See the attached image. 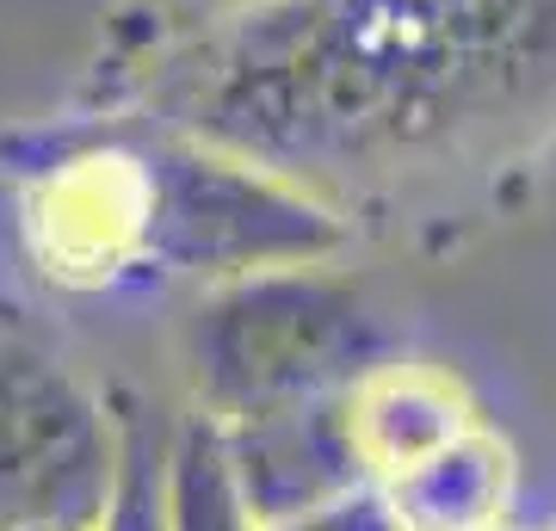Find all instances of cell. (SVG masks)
<instances>
[{
	"mask_svg": "<svg viewBox=\"0 0 556 531\" xmlns=\"http://www.w3.org/2000/svg\"><path fill=\"white\" fill-rule=\"evenodd\" d=\"M211 427H217L229 494H236V507L248 513L254 531L291 526L303 513L371 482L365 457L353 445L346 390L309 395V402H291V408L241 414V420H211Z\"/></svg>",
	"mask_w": 556,
	"mask_h": 531,
	"instance_id": "5",
	"label": "cell"
},
{
	"mask_svg": "<svg viewBox=\"0 0 556 531\" xmlns=\"http://www.w3.org/2000/svg\"><path fill=\"white\" fill-rule=\"evenodd\" d=\"M38 531H80V526H38ZM93 531H100V526H93Z\"/></svg>",
	"mask_w": 556,
	"mask_h": 531,
	"instance_id": "11",
	"label": "cell"
},
{
	"mask_svg": "<svg viewBox=\"0 0 556 531\" xmlns=\"http://www.w3.org/2000/svg\"><path fill=\"white\" fill-rule=\"evenodd\" d=\"M112 482L118 402L25 303L0 296V531H93Z\"/></svg>",
	"mask_w": 556,
	"mask_h": 531,
	"instance_id": "4",
	"label": "cell"
},
{
	"mask_svg": "<svg viewBox=\"0 0 556 531\" xmlns=\"http://www.w3.org/2000/svg\"><path fill=\"white\" fill-rule=\"evenodd\" d=\"M167 531H254L229 494L217 427L204 414H186L167 439Z\"/></svg>",
	"mask_w": 556,
	"mask_h": 531,
	"instance_id": "8",
	"label": "cell"
},
{
	"mask_svg": "<svg viewBox=\"0 0 556 531\" xmlns=\"http://www.w3.org/2000/svg\"><path fill=\"white\" fill-rule=\"evenodd\" d=\"M137 118L358 217H452L556 142V0H241L137 68Z\"/></svg>",
	"mask_w": 556,
	"mask_h": 531,
	"instance_id": "1",
	"label": "cell"
},
{
	"mask_svg": "<svg viewBox=\"0 0 556 531\" xmlns=\"http://www.w3.org/2000/svg\"><path fill=\"white\" fill-rule=\"evenodd\" d=\"M346 420H353V445L365 457L371 482H390L408 464L433 457L457 433L477 427V402L439 365L420 358H378L371 371L346 390Z\"/></svg>",
	"mask_w": 556,
	"mask_h": 531,
	"instance_id": "6",
	"label": "cell"
},
{
	"mask_svg": "<svg viewBox=\"0 0 556 531\" xmlns=\"http://www.w3.org/2000/svg\"><path fill=\"white\" fill-rule=\"evenodd\" d=\"M112 402H118V482L100 531H167V433L137 395Z\"/></svg>",
	"mask_w": 556,
	"mask_h": 531,
	"instance_id": "9",
	"label": "cell"
},
{
	"mask_svg": "<svg viewBox=\"0 0 556 531\" xmlns=\"http://www.w3.org/2000/svg\"><path fill=\"white\" fill-rule=\"evenodd\" d=\"M378 489L402 531H501V513L514 501V452L477 420Z\"/></svg>",
	"mask_w": 556,
	"mask_h": 531,
	"instance_id": "7",
	"label": "cell"
},
{
	"mask_svg": "<svg viewBox=\"0 0 556 531\" xmlns=\"http://www.w3.org/2000/svg\"><path fill=\"white\" fill-rule=\"evenodd\" d=\"M383 358V321L353 273L328 266H273V273L204 285L186 328L192 414L291 408L309 395H340Z\"/></svg>",
	"mask_w": 556,
	"mask_h": 531,
	"instance_id": "2",
	"label": "cell"
},
{
	"mask_svg": "<svg viewBox=\"0 0 556 531\" xmlns=\"http://www.w3.org/2000/svg\"><path fill=\"white\" fill-rule=\"evenodd\" d=\"M124 124L137 142L142 186V285H223L273 266H328L353 248V223L273 167H254L155 118Z\"/></svg>",
	"mask_w": 556,
	"mask_h": 531,
	"instance_id": "3",
	"label": "cell"
},
{
	"mask_svg": "<svg viewBox=\"0 0 556 531\" xmlns=\"http://www.w3.org/2000/svg\"><path fill=\"white\" fill-rule=\"evenodd\" d=\"M229 7H241V0H229Z\"/></svg>",
	"mask_w": 556,
	"mask_h": 531,
	"instance_id": "12",
	"label": "cell"
},
{
	"mask_svg": "<svg viewBox=\"0 0 556 531\" xmlns=\"http://www.w3.org/2000/svg\"><path fill=\"white\" fill-rule=\"evenodd\" d=\"M273 531H402V519L390 513V501H383L378 482H365V489L340 494V501L303 513V519H291V526H273Z\"/></svg>",
	"mask_w": 556,
	"mask_h": 531,
	"instance_id": "10",
	"label": "cell"
}]
</instances>
